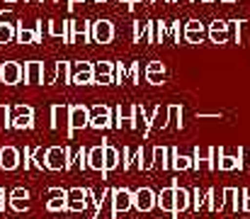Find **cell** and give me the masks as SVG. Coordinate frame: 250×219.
Returning <instances> with one entry per match:
<instances>
[{
	"label": "cell",
	"mask_w": 250,
	"mask_h": 219,
	"mask_svg": "<svg viewBox=\"0 0 250 219\" xmlns=\"http://www.w3.org/2000/svg\"><path fill=\"white\" fill-rule=\"evenodd\" d=\"M202 2H214V0H202Z\"/></svg>",
	"instance_id": "36"
},
{
	"label": "cell",
	"mask_w": 250,
	"mask_h": 219,
	"mask_svg": "<svg viewBox=\"0 0 250 219\" xmlns=\"http://www.w3.org/2000/svg\"><path fill=\"white\" fill-rule=\"evenodd\" d=\"M0 80L5 85H17L22 80V66L17 61H5L0 64Z\"/></svg>",
	"instance_id": "2"
},
{
	"label": "cell",
	"mask_w": 250,
	"mask_h": 219,
	"mask_svg": "<svg viewBox=\"0 0 250 219\" xmlns=\"http://www.w3.org/2000/svg\"><path fill=\"white\" fill-rule=\"evenodd\" d=\"M90 115H92V117H90V127L102 129V127H107V124H109V110H107L104 105L92 107V112H90Z\"/></svg>",
	"instance_id": "10"
},
{
	"label": "cell",
	"mask_w": 250,
	"mask_h": 219,
	"mask_svg": "<svg viewBox=\"0 0 250 219\" xmlns=\"http://www.w3.org/2000/svg\"><path fill=\"white\" fill-rule=\"evenodd\" d=\"M66 115H68V107L66 105H54L51 107V124L54 127H61L63 120H66Z\"/></svg>",
	"instance_id": "20"
},
{
	"label": "cell",
	"mask_w": 250,
	"mask_h": 219,
	"mask_svg": "<svg viewBox=\"0 0 250 219\" xmlns=\"http://www.w3.org/2000/svg\"><path fill=\"white\" fill-rule=\"evenodd\" d=\"M68 124H71V134L76 129H83L90 124V110L85 105H73L68 107Z\"/></svg>",
	"instance_id": "1"
},
{
	"label": "cell",
	"mask_w": 250,
	"mask_h": 219,
	"mask_svg": "<svg viewBox=\"0 0 250 219\" xmlns=\"http://www.w3.org/2000/svg\"><path fill=\"white\" fill-rule=\"evenodd\" d=\"M92 71H95L97 78L109 75V73H112V64H109V61H100V64H95V66H92Z\"/></svg>",
	"instance_id": "25"
},
{
	"label": "cell",
	"mask_w": 250,
	"mask_h": 219,
	"mask_svg": "<svg viewBox=\"0 0 250 219\" xmlns=\"http://www.w3.org/2000/svg\"><path fill=\"white\" fill-rule=\"evenodd\" d=\"M224 2H236V0H224Z\"/></svg>",
	"instance_id": "32"
},
{
	"label": "cell",
	"mask_w": 250,
	"mask_h": 219,
	"mask_svg": "<svg viewBox=\"0 0 250 219\" xmlns=\"http://www.w3.org/2000/svg\"><path fill=\"white\" fill-rule=\"evenodd\" d=\"M92 78H95L92 64L81 61V64H78V71H76V75H73V83H76V85H85V83H92Z\"/></svg>",
	"instance_id": "12"
},
{
	"label": "cell",
	"mask_w": 250,
	"mask_h": 219,
	"mask_svg": "<svg viewBox=\"0 0 250 219\" xmlns=\"http://www.w3.org/2000/svg\"><path fill=\"white\" fill-rule=\"evenodd\" d=\"M20 166V151L15 146H2L0 148V168L2 170H15Z\"/></svg>",
	"instance_id": "6"
},
{
	"label": "cell",
	"mask_w": 250,
	"mask_h": 219,
	"mask_svg": "<svg viewBox=\"0 0 250 219\" xmlns=\"http://www.w3.org/2000/svg\"><path fill=\"white\" fill-rule=\"evenodd\" d=\"M221 168H224V170H231V168H236V161H233V158H224V161H221Z\"/></svg>",
	"instance_id": "29"
},
{
	"label": "cell",
	"mask_w": 250,
	"mask_h": 219,
	"mask_svg": "<svg viewBox=\"0 0 250 219\" xmlns=\"http://www.w3.org/2000/svg\"><path fill=\"white\" fill-rule=\"evenodd\" d=\"M175 210H187V190L182 188H175Z\"/></svg>",
	"instance_id": "24"
},
{
	"label": "cell",
	"mask_w": 250,
	"mask_h": 219,
	"mask_svg": "<svg viewBox=\"0 0 250 219\" xmlns=\"http://www.w3.org/2000/svg\"><path fill=\"white\" fill-rule=\"evenodd\" d=\"M211 34V39L216 42V44H224L226 42V32H209Z\"/></svg>",
	"instance_id": "28"
},
{
	"label": "cell",
	"mask_w": 250,
	"mask_h": 219,
	"mask_svg": "<svg viewBox=\"0 0 250 219\" xmlns=\"http://www.w3.org/2000/svg\"><path fill=\"white\" fill-rule=\"evenodd\" d=\"M17 42L20 44H34V42H39V34H37V29H27L24 24H17Z\"/></svg>",
	"instance_id": "16"
},
{
	"label": "cell",
	"mask_w": 250,
	"mask_h": 219,
	"mask_svg": "<svg viewBox=\"0 0 250 219\" xmlns=\"http://www.w3.org/2000/svg\"><path fill=\"white\" fill-rule=\"evenodd\" d=\"M42 2H44V0H42ZM49 2H59V0H49Z\"/></svg>",
	"instance_id": "34"
},
{
	"label": "cell",
	"mask_w": 250,
	"mask_h": 219,
	"mask_svg": "<svg viewBox=\"0 0 250 219\" xmlns=\"http://www.w3.org/2000/svg\"><path fill=\"white\" fill-rule=\"evenodd\" d=\"M5 2H15V0H5Z\"/></svg>",
	"instance_id": "37"
},
{
	"label": "cell",
	"mask_w": 250,
	"mask_h": 219,
	"mask_svg": "<svg viewBox=\"0 0 250 219\" xmlns=\"http://www.w3.org/2000/svg\"><path fill=\"white\" fill-rule=\"evenodd\" d=\"M68 27H71V22H51L49 32H51L54 37H63V39H66V32H68Z\"/></svg>",
	"instance_id": "21"
},
{
	"label": "cell",
	"mask_w": 250,
	"mask_h": 219,
	"mask_svg": "<svg viewBox=\"0 0 250 219\" xmlns=\"http://www.w3.org/2000/svg\"><path fill=\"white\" fill-rule=\"evenodd\" d=\"M22 78H24V83H29V85L44 83V66H42V61H29V64H24V66H22Z\"/></svg>",
	"instance_id": "5"
},
{
	"label": "cell",
	"mask_w": 250,
	"mask_h": 219,
	"mask_svg": "<svg viewBox=\"0 0 250 219\" xmlns=\"http://www.w3.org/2000/svg\"><path fill=\"white\" fill-rule=\"evenodd\" d=\"M66 158H68V148L51 146V148L46 151V168H49V170H61L63 166H68Z\"/></svg>",
	"instance_id": "3"
},
{
	"label": "cell",
	"mask_w": 250,
	"mask_h": 219,
	"mask_svg": "<svg viewBox=\"0 0 250 219\" xmlns=\"http://www.w3.org/2000/svg\"><path fill=\"white\" fill-rule=\"evenodd\" d=\"M119 2H131V0H119Z\"/></svg>",
	"instance_id": "33"
},
{
	"label": "cell",
	"mask_w": 250,
	"mask_h": 219,
	"mask_svg": "<svg viewBox=\"0 0 250 219\" xmlns=\"http://www.w3.org/2000/svg\"><path fill=\"white\" fill-rule=\"evenodd\" d=\"M158 205L163 207V210H175V188H167L161 193V197H158Z\"/></svg>",
	"instance_id": "19"
},
{
	"label": "cell",
	"mask_w": 250,
	"mask_h": 219,
	"mask_svg": "<svg viewBox=\"0 0 250 219\" xmlns=\"http://www.w3.org/2000/svg\"><path fill=\"white\" fill-rule=\"evenodd\" d=\"M85 200H87V193L81 190V188H73V190L66 193V207L68 210H83Z\"/></svg>",
	"instance_id": "9"
},
{
	"label": "cell",
	"mask_w": 250,
	"mask_h": 219,
	"mask_svg": "<svg viewBox=\"0 0 250 219\" xmlns=\"http://www.w3.org/2000/svg\"><path fill=\"white\" fill-rule=\"evenodd\" d=\"M71 27H73L71 42L73 44H85L87 42V22H71Z\"/></svg>",
	"instance_id": "18"
},
{
	"label": "cell",
	"mask_w": 250,
	"mask_h": 219,
	"mask_svg": "<svg viewBox=\"0 0 250 219\" xmlns=\"http://www.w3.org/2000/svg\"><path fill=\"white\" fill-rule=\"evenodd\" d=\"M68 2H71V7H73V5H78V2H85V0H68Z\"/></svg>",
	"instance_id": "30"
},
{
	"label": "cell",
	"mask_w": 250,
	"mask_h": 219,
	"mask_svg": "<svg viewBox=\"0 0 250 219\" xmlns=\"http://www.w3.org/2000/svg\"><path fill=\"white\" fill-rule=\"evenodd\" d=\"M246 210H250V197H248V202H246Z\"/></svg>",
	"instance_id": "31"
},
{
	"label": "cell",
	"mask_w": 250,
	"mask_h": 219,
	"mask_svg": "<svg viewBox=\"0 0 250 219\" xmlns=\"http://www.w3.org/2000/svg\"><path fill=\"white\" fill-rule=\"evenodd\" d=\"M87 161H90V168L102 170V168H104V146H95V148H90Z\"/></svg>",
	"instance_id": "14"
},
{
	"label": "cell",
	"mask_w": 250,
	"mask_h": 219,
	"mask_svg": "<svg viewBox=\"0 0 250 219\" xmlns=\"http://www.w3.org/2000/svg\"><path fill=\"white\" fill-rule=\"evenodd\" d=\"M117 166V151L112 146H104V170H112Z\"/></svg>",
	"instance_id": "23"
},
{
	"label": "cell",
	"mask_w": 250,
	"mask_h": 219,
	"mask_svg": "<svg viewBox=\"0 0 250 219\" xmlns=\"http://www.w3.org/2000/svg\"><path fill=\"white\" fill-rule=\"evenodd\" d=\"M32 115H20V117H15L12 120V127L15 129H32Z\"/></svg>",
	"instance_id": "22"
},
{
	"label": "cell",
	"mask_w": 250,
	"mask_h": 219,
	"mask_svg": "<svg viewBox=\"0 0 250 219\" xmlns=\"http://www.w3.org/2000/svg\"><path fill=\"white\" fill-rule=\"evenodd\" d=\"M185 37H187V42H192V44H202V37H204V24H202L199 20L187 22Z\"/></svg>",
	"instance_id": "11"
},
{
	"label": "cell",
	"mask_w": 250,
	"mask_h": 219,
	"mask_svg": "<svg viewBox=\"0 0 250 219\" xmlns=\"http://www.w3.org/2000/svg\"><path fill=\"white\" fill-rule=\"evenodd\" d=\"M46 197H49V202H46V210H49V212H59V210L66 207V193H63V190L51 188V190L46 193Z\"/></svg>",
	"instance_id": "8"
},
{
	"label": "cell",
	"mask_w": 250,
	"mask_h": 219,
	"mask_svg": "<svg viewBox=\"0 0 250 219\" xmlns=\"http://www.w3.org/2000/svg\"><path fill=\"white\" fill-rule=\"evenodd\" d=\"M131 207V193L129 190H117L114 193V212H126Z\"/></svg>",
	"instance_id": "15"
},
{
	"label": "cell",
	"mask_w": 250,
	"mask_h": 219,
	"mask_svg": "<svg viewBox=\"0 0 250 219\" xmlns=\"http://www.w3.org/2000/svg\"><path fill=\"white\" fill-rule=\"evenodd\" d=\"M17 22H0V44H10L17 37Z\"/></svg>",
	"instance_id": "17"
},
{
	"label": "cell",
	"mask_w": 250,
	"mask_h": 219,
	"mask_svg": "<svg viewBox=\"0 0 250 219\" xmlns=\"http://www.w3.org/2000/svg\"><path fill=\"white\" fill-rule=\"evenodd\" d=\"M10 207H12L15 212L29 210V193H27L24 188H15V190L10 193Z\"/></svg>",
	"instance_id": "7"
},
{
	"label": "cell",
	"mask_w": 250,
	"mask_h": 219,
	"mask_svg": "<svg viewBox=\"0 0 250 219\" xmlns=\"http://www.w3.org/2000/svg\"><path fill=\"white\" fill-rule=\"evenodd\" d=\"M10 107L7 105H0V127H12V122H10Z\"/></svg>",
	"instance_id": "26"
},
{
	"label": "cell",
	"mask_w": 250,
	"mask_h": 219,
	"mask_svg": "<svg viewBox=\"0 0 250 219\" xmlns=\"http://www.w3.org/2000/svg\"><path fill=\"white\" fill-rule=\"evenodd\" d=\"M92 37H95L97 44H109L112 37H114L112 22H109V20H97V22L92 24Z\"/></svg>",
	"instance_id": "4"
},
{
	"label": "cell",
	"mask_w": 250,
	"mask_h": 219,
	"mask_svg": "<svg viewBox=\"0 0 250 219\" xmlns=\"http://www.w3.org/2000/svg\"><path fill=\"white\" fill-rule=\"evenodd\" d=\"M134 205H136L141 212H148V210L153 207V193H151L148 188H141V190L136 193V200H134Z\"/></svg>",
	"instance_id": "13"
},
{
	"label": "cell",
	"mask_w": 250,
	"mask_h": 219,
	"mask_svg": "<svg viewBox=\"0 0 250 219\" xmlns=\"http://www.w3.org/2000/svg\"><path fill=\"white\" fill-rule=\"evenodd\" d=\"M175 168H180V170L189 168V158H187V156H177V161H175Z\"/></svg>",
	"instance_id": "27"
},
{
	"label": "cell",
	"mask_w": 250,
	"mask_h": 219,
	"mask_svg": "<svg viewBox=\"0 0 250 219\" xmlns=\"http://www.w3.org/2000/svg\"><path fill=\"white\" fill-rule=\"evenodd\" d=\"M131 2H141V0H131Z\"/></svg>",
	"instance_id": "38"
},
{
	"label": "cell",
	"mask_w": 250,
	"mask_h": 219,
	"mask_svg": "<svg viewBox=\"0 0 250 219\" xmlns=\"http://www.w3.org/2000/svg\"><path fill=\"white\" fill-rule=\"evenodd\" d=\"M95 2H107V0H95Z\"/></svg>",
	"instance_id": "35"
}]
</instances>
